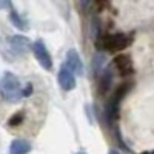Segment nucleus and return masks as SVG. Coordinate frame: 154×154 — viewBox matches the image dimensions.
Listing matches in <instances>:
<instances>
[{
	"label": "nucleus",
	"mask_w": 154,
	"mask_h": 154,
	"mask_svg": "<svg viewBox=\"0 0 154 154\" xmlns=\"http://www.w3.org/2000/svg\"><path fill=\"white\" fill-rule=\"evenodd\" d=\"M0 94L5 100L9 102H17L23 97V89L20 86L19 79L14 74L6 72L2 77V80H0Z\"/></svg>",
	"instance_id": "nucleus-1"
},
{
	"label": "nucleus",
	"mask_w": 154,
	"mask_h": 154,
	"mask_svg": "<svg viewBox=\"0 0 154 154\" xmlns=\"http://www.w3.org/2000/svg\"><path fill=\"white\" fill-rule=\"evenodd\" d=\"M128 45H130V40L122 35V34H112V35H105L99 40V46L102 49L111 51V53H117V51L125 49Z\"/></svg>",
	"instance_id": "nucleus-2"
},
{
	"label": "nucleus",
	"mask_w": 154,
	"mask_h": 154,
	"mask_svg": "<svg viewBox=\"0 0 154 154\" xmlns=\"http://www.w3.org/2000/svg\"><path fill=\"white\" fill-rule=\"evenodd\" d=\"M131 88V83H123L120 85L117 89H116V93L112 94L111 100L108 102V105H106V116L109 119L116 117L117 116V108H119V103H120V100L123 99V96L128 93V89Z\"/></svg>",
	"instance_id": "nucleus-3"
},
{
	"label": "nucleus",
	"mask_w": 154,
	"mask_h": 154,
	"mask_svg": "<svg viewBox=\"0 0 154 154\" xmlns=\"http://www.w3.org/2000/svg\"><path fill=\"white\" fill-rule=\"evenodd\" d=\"M32 53L37 57L38 63L45 68V69H51L53 68V60H51V56L48 54V51L45 48V45L42 42H35L32 45Z\"/></svg>",
	"instance_id": "nucleus-4"
},
{
	"label": "nucleus",
	"mask_w": 154,
	"mask_h": 154,
	"mask_svg": "<svg viewBox=\"0 0 154 154\" xmlns=\"http://www.w3.org/2000/svg\"><path fill=\"white\" fill-rule=\"evenodd\" d=\"M114 68L117 69V72L123 77H128L134 72V68H133V62L130 59V56L126 54H120L114 59Z\"/></svg>",
	"instance_id": "nucleus-5"
},
{
	"label": "nucleus",
	"mask_w": 154,
	"mask_h": 154,
	"mask_svg": "<svg viewBox=\"0 0 154 154\" xmlns=\"http://www.w3.org/2000/svg\"><path fill=\"white\" fill-rule=\"evenodd\" d=\"M57 79H59V85L62 86V89H65V91H71V89L75 86V77H74V72L69 71L66 66L60 69Z\"/></svg>",
	"instance_id": "nucleus-6"
},
{
	"label": "nucleus",
	"mask_w": 154,
	"mask_h": 154,
	"mask_svg": "<svg viewBox=\"0 0 154 154\" xmlns=\"http://www.w3.org/2000/svg\"><path fill=\"white\" fill-rule=\"evenodd\" d=\"M66 68L69 71H72L74 74H82V62L79 54L75 53L74 49H69L68 54H66Z\"/></svg>",
	"instance_id": "nucleus-7"
},
{
	"label": "nucleus",
	"mask_w": 154,
	"mask_h": 154,
	"mask_svg": "<svg viewBox=\"0 0 154 154\" xmlns=\"http://www.w3.org/2000/svg\"><path fill=\"white\" fill-rule=\"evenodd\" d=\"M29 149H31V145L26 142V140H22V139L14 140L9 146L11 154H28Z\"/></svg>",
	"instance_id": "nucleus-8"
},
{
	"label": "nucleus",
	"mask_w": 154,
	"mask_h": 154,
	"mask_svg": "<svg viewBox=\"0 0 154 154\" xmlns=\"http://www.w3.org/2000/svg\"><path fill=\"white\" fill-rule=\"evenodd\" d=\"M109 85H111V74L105 72L100 77V93H105L106 89H109Z\"/></svg>",
	"instance_id": "nucleus-9"
},
{
	"label": "nucleus",
	"mask_w": 154,
	"mask_h": 154,
	"mask_svg": "<svg viewBox=\"0 0 154 154\" xmlns=\"http://www.w3.org/2000/svg\"><path fill=\"white\" fill-rule=\"evenodd\" d=\"M22 122H23V112H16V114L9 119L8 125H9V126H17V125H20Z\"/></svg>",
	"instance_id": "nucleus-10"
},
{
	"label": "nucleus",
	"mask_w": 154,
	"mask_h": 154,
	"mask_svg": "<svg viewBox=\"0 0 154 154\" xmlns=\"http://www.w3.org/2000/svg\"><path fill=\"white\" fill-rule=\"evenodd\" d=\"M12 45L17 46V48H26V46H28V40H26L25 37H14Z\"/></svg>",
	"instance_id": "nucleus-11"
},
{
	"label": "nucleus",
	"mask_w": 154,
	"mask_h": 154,
	"mask_svg": "<svg viewBox=\"0 0 154 154\" xmlns=\"http://www.w3.org/2000/svg\"><path fill=\"white\" fill-rule=\"evenodd\" d=\"M11 8V0H0V9Z\"/></svg>",
	"instance_id": "nucleus-12"
}]
</instances>
